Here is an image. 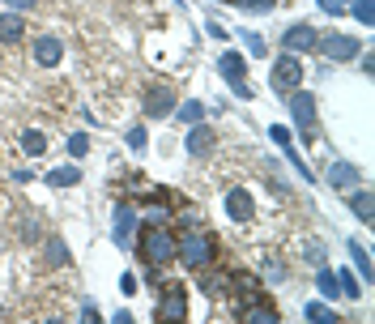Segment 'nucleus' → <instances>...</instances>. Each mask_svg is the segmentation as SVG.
<instances>
[{
  "instance_id": "obj_17",
  "label": "nucleus",
  "mask_w": 375,
  "mask_h": 324,
  "mask_svg": "<svg viewBox=\"0 0 375 324\" xmlns=\"http://www.w3.org/2000/svg\"><path fill=\"white\" fill-rule=\"evenodd\" d=\"M132 222H137V209H132V205H120V209H115V244H128Z\"/></svg>"
},
{
  "instance_id": "obj_8",
  "label": "nucleus",
  "mask_w": 375,
  "mask_h": 324,
  "mask_svg": "<svg viewBox=\"0 0 375 324\" xmlns=\"http://www.w3.org/2000/svg\"><path fill=\"white\" fill-rule=\"evenodd\" d=\"M188 316V295H184V286H162V295H158V320H184Z\"/></svg>"
},
{
  "instance_id": "obj_6",
  "label": "nucleus",
  "mask_w": 375,
  "mask_h": 324,
  "mask_svg": "<svg viewBox=\"0 0 375 324\" xmlns=\"http://www.w3.org/2000/svg\"><path fill=\"white\" fill-rule=\"evenodd\" d=\"M316 51H324L329 60H354V56H363V43H359V38H350V34L329 30V34H320V38H316Z\"/></svg>"
},
{
  "instance_id": "obj_19",
  "label": "nucleus",
  "mask_w": 375,
  "mask_h": 324,
  "mask_svg": "<svg viewBox=\"0 0 375 324\" xmlns=\"http://www.w3.org/2000/svg\"><path fill=\"white\" fill-rule=\"evenodd\" d=\"M21 154L43 158V154H47V137H43L38 128H26V132H21Z\"/></svg>"
},
{
  "instance_id": "obj_11",
  "label": "nucleus",
  "mask_w": 375,
  "mask_h": 324,
  "mask_svg": "<svg viewBox=\"0 0 375 324\" xmlns=\"http://www.w3.org/2000/svg\"><path fill=\"white\" fill-rule=\"evenodd\" d=\"M64 60V43L56 38V34H43V38H34V64H43V68H56Z\"/></svg>"
},
{
  "instance_id": "obj_28",
  "label": "nucleus",
  "mask_w": 375,
  "mask_h": 324,
  "mask_svg": "<svg viewBox=\"0 0 375 324\" xmlns=\"http://www.w3.org/2000/svg\"><path fill=\"white\" fill-rule=\"evenodd\" d=\"M303 261H307V265H316V269L324 265V248H320V239H312V244H303Z\"/></svg>"
},
{
  "instance_id": "obj_34",
  "label": "nucleus",
  "mask_w": 375,
  "mask_h": 324,
  "mask_svg": "<svg viewBox=\"0 0 375 324\" xmlns=\"http://www.w3.org/2000/svg\"><path fill=\"white\" fill-rule=\"evenodd\" d=\"M13 13H30V9H38V0H4Z\"/></svg>"
},
{
  "instance_id": "obj_21",
  "label": "nucleus",
  "mask_w": 375,
  "mask_h": 324,
  "mask_svg": "<svg viewBox=\"0 0 375 324\" xmlns=\"http://www.w3.org/2000/svg\"><path fill=\"white\" fill-rule=\"evenodd\" d=\"M350 252H354V265L363 269V278L371 282V252H367V244L363 239H350Z\"/></svg>"
},
{
  "instance_id": "obj_30",
  "label": "nucleus",
  "mask_w": 375,
  "mask_h": 324,
  "mask_svg": "<svg viewBox=\"0 0 375 324\" xmlns=\"http://www.w3.org/2000/svg\"><path fill=\"white\" fill-rule=\"evenodd\" d=\"M243 43H248V51H252V56H265V51H269L260 34H243Z\"/></svg>"
},
{
  "instance_id": "obj_23",
  "label": "nucleus",
  "mask_w": 375,
  "mask_h": 324,
  "mask_svg": "<svg viewBox=\"0 0 375 324\" xmlns=\"http://www.w3.org/2000/svg\"><path fill=\"white\" fill-rule=\"evenodd\" d=\"M303 316H307V320H320V324H333V320H337V312H333L329 303H307V308H303Z\"/></svg>"
},
{
  "instance_id": "obj_36",
  "label": "nucleus",
  "mask_w": 375,
  "mask_h": 324,
  "mask_svg": "<svg viewBox=\"0 0 375 324\" xmlns=\"http://www.w3.org/2000/svg\"><path fill=\"white\" fill-rule=\"evenodd\" d=\"M320 9H324V13H333V17H337V13H342V9H346V0H320Z\"/></svg>"
},
{
  "instance_id": "obj_22",
  "label": "nucleus",
  "mask_w": 375,
  "mask_h": 324,
  "mask_svg": "<svg viewBox=\"0 0 375 324\" xmlns=\"http://www.w3.org/2000/svg\"><path fill=\"white\" fill-rule=\"evenodd\" d=\"M316 286H320V295H324V299H337V295H342V282H337V273H329L324 265H320V278H316Z\"/></svg>"
},
{
  "instance_id": "obj_14",
  "label": "nucleus",
  "mask_w": 375,
  "mask_h": 324,
  "mask_svg": "<svg viewBox=\"0 0 375 324\" xmlns=\"http://www.w3.org/2000/svg\"><path fill=\"white\" fill-rule=\"evenodd\" d=\"M21 38H26V21H21V13H0V43L13 47V43H21Z\"/></svg>"
},
{
  "instance_id": "obj_18",
  "label": "nucleus",
  "mask_w": 375,
  "mask_h": 324,
  "mask_svg": "<svg viewBox=\"0 0 375 324\" xmlns=\"http://www.w3.org/2000/svg\"><path fill=\"white\" fill-rule=\"evenodd\" d=\"M350 209L359 214V222H375V209H371V192H363V188H350Z\"/></svg>"
},
{
  "instance_id": "obj_29",
  "label": "nucleus",
  "mask_w": 375,
  "mask_h": 324,
  "mask_svg": "<svg viewBox=\"0 0 375 324\" xmlns=\"http://www.w3.org/2000/svg\"><path fill=\"white\" fill-rule=\"evenodd\" d=\"M201 115H205L201 103H184V107H179V120H184V124H201Z\"/></svg>"
},
{
  "instance_id": "obj_35",
  "label": "nucleus",
  "mask_w": 375,
  "mask_h": 324,
  "mask_svg": "<svg viewBox=\"0 0 375 324\" xmlns=\"http://www.w3.org/2000/svg\"><path fill=\"white\" fill-rule=\"evenodd\" d=\"M120 291H124V295H137L141 286H137V278H132V273H124V278H120Z\"/></svg>"
},
{
  "instance_id": "obj_33",
  "label": "nucleus",
  "mask_w": 375,
  "mask_h": 324,
  "mask_svg": "<svg viewBox=\"0 0 375 324\" xmlns=\"http://www.w3.org/2000/svg\"><path fill=\"white\" fill-rule=\"evenodd\" d=\"M269 137H273L278 145H290V128H282V124H273V128H269Z\"/></svg>"
},
{
  "instance_id": "obj_1",
  "label": "nucleus",
  "mask_w": 375,
  "mask_h": 324,
  "mask_svg": "<svg viewBox=\"0 0 375 324\" xmlns=\"http://www.w3.org/2000/svg\"><path fill=\"white\" fill-rule=\"evenodd\" d=\"M218 248V239L209 235V231H201V222L196 226H184V235L175 239V261L184 265V269H205V265H213V252Z\"/></svg>"
},
{
  "instance_id": "obj_32",
  "label": "nucleus",
  "mask_w": 375,
  "mask_h": 324,
  "mask_svg": "<svg viewBox=\"0 0 375 324\" xmlns=\"http://www.w3.org/2000/svg\"><path fill=\"white\" fill-rule=\"evenodd\" d=\"M354 17H359V21H363V26H371V0H359V4H354Z\"/></svg>"
},
{
  "instance_id": "obj_4",
  "label": "nucleus",
  "mask_w": 375,
  "mask_h": 324,
  "mask_svg": "<svg viewBox=\"0 0 375 324\" xmlns=\"http://www.w3.org/2000/svg\"><path fill=\"white\" fill-rule=\"evenodd\" d=\"M269 81H273V90H282V94H290V90H299L303 85V64H299V56H278L273 60V68H269Z\"/></svg>"
},
{
  "instance_id": "obj_15",
  "label": "nucleus",
  "mask_w": 375,
  "mask_h": 324,
  "mask_svg": "<svg viewBox=\"0 0 375 324\" xmlns=\"http://www.w3.org/2000/svg\"><path fill=\"white\" fill-rule=\"evenodd\" d=\"M329 184L342 188V192L359 188V167H350V162H333V167H329Z\"/></svg>"
},
{
  "instance_id": "obj_9",
  "label": "nucleus",
  "mask_w": 375,
  "mask_h": 324,
  "mask_svg": "<svg viewBox=\"0 0 375 324\" xmlns=\"http://www.w3.org/2000/svg\"><path fill=\"white\" fill-rule=\"evenodd\" d=\"M196 273H201L196 286H201V295H205L209 303H218V299L231 295V273H226V269H209V265H205V269H196Z\"/></svg>"
},
{
  "instance_id": "obj_16",
  "label": "nucleus",
  "mask_w": 375,
  "mask_h": 324,
  "mask_svg": "<svg viewBox=\"0 0 375 324\" xmlns=\"http://www.w3.org/2000/svg\"><path fill=\"white\" fill-rule=\"evenodd\" d=\"M43 265H47V269H64V265H68V248H64L60 235L47 239V248H43Z\"/></svg>"
},
{
  "instance_id": "obj_7",
  "label": "nucleus",
  "mask_w": 375,
  "mask_h": 324,
  "mask_svg": "<svg viewBox=\"0 0 375 324\" xmlns=\"http://www.w3.org/2000/svg\"><path fill=\"white\" fill-rule=\"evenodd\" d=\"M316 38H320V30H312V21H295V26H286L282 47L290 56H299V51H316Z\"/></svg>"
},
{
  "instance_id": "obj_24",
  "label": "nucleus",
  "mask_w": 375,
  "mask_h": 324,
  "mask_svg": "<svg viewBox=\"0 0 375 324\" xmlns=\"http://www.w3.org/2000/svg\"><path fill=\"white\" fill-rule=\"evenodd\" d=\"M282 282H286V265L269 256V261H265V286H282Z\"/></svg>"
},
{
  "instance_id": "obj_2",
  "label": "nucleus",
  "mask_w": 375,
  "mask_h": 324,
  "mask_svg": "<svg viewBox=\"0 0 375 324\" xmlns=\"http://www.w3.org/2000/svg\"><path fill=\"white\" fill-rule=\"evenodd\" d=\"M137 252H141V261H145L149 269L171 265V261H175V231H171L167 222H149V226L141 231V239H137Z\"/></svg>"
},
{
  "instance_id": "obj_25",
  "label": "nucleus",
  "mask_w": 375,
  "mask_h": 324,
  "mask_svg": "<svg viewBox=\"0 0 375 324\" xmlns=\"http://www.w3.org/2000/svg\"><path fill=\"white\" fill-rule=\"evenodd\" d=\"M124 141H128V150H137V154H145V145H149V132H145V128H141V124H132V128H128V137H124Z\"/></svg>"
},
{
  "instance_id": "obj_31",
  "label": "nucleus",
  "mask_w": 375,
  "mask_h": 324,
  "mask_svg": "<svg viewBox=\"0 0 375 324\" xmlns=\"http://www.w3.org/2000/svg\"><path fill=\"white\" fill-rule=\"evenodd\" d=\"M21 235H26V239L34 244V239L43 235V222H34V218H26V222H21Z\"/></svg>"
},
{
  "instance_id": "obj_26",
  "label": "nucleus",
  "mask_w": 375,
  "mask_h": 324,
  "mask_svg": "<svg viewBox=\"0 0 375 324\" xmlns=\"http://www.w3.org/2000/svg\"><path fill=\"white\" fill-rule=\"evenodd\" d=\"M90 154V137L85 132H68V158H85Z\"/></svg>"
},
{
  "instance_id": "obj_27",
  "label": "nucleus",
  "mask_w": 375,
  "mask_h": 324,
  "mask_svg": "<svg viewBox=\"0 0 375 324\" xmlns=\"http://www.w3.org/2000/svg\"><path fill=\"white\" fill-rule=\"evenodd\" d=\"M337 282H342V295H346V299H359V295H363V286L354 282V273H350V269H342V273H337Z\"/></svg>"
},
{
  "instance_id": "obj_12",
  "label": "nucleus",
  "mask_w": 375,
  "mask_h": 324,
  "mask_svg": "<svg viewBox=\"0 0 375 324\" xmlns=\"http://www.w3.org/2000/svg\"><path fill=\"white\" fill-rule=\"evenodd\" d=\"M213 145H218L213 128H209V124H192V132H188V154H192V158H205Z\"/></svg>"
},
{
  "instance_id": "obj_20",
  "label": "nucleus",
  "mask_w": 375,
  "mask_h": 324,
  "mask_svg": "<svg viewBox=\"0 0 375 324\" xmlns=\"http://www.w3.org/2000/svg\"><path fill=\"white\" fill-rule=\"evenodd\" d=\"M47 184L51 188H73V184H81V171L68 162V167H56V171H47Z\"/></svg>"
},
{
  "instance_id": "obj_13",
  "label": "nucleus",
  "mask_w": 375,
  "mask_h": 324,
  "mask_svg": "<svg viewBox=\"0 0 375 324\" xmlns=\"http://www.w3.org/2000/svg\"><path fill=\"white\" fill-rule=\"evenodd\" d=\"M218 73H222L231 85H235V81H248V60H243L239 51H226V56L218 60Z\"/></svg>"
},
{
  "instance_id": "obj_3",
  "label": "nucleus",
  "mask_w": 375,
  "mask_h": 324,
  "mask_svg": "<svg viewBox=\"0 0 375 324\" xmlns=\"http://www.w3.org/2000/svg\"><path fill=\"white\" fill-rule=\"evenodd\" d=\"M286 107H290V115H295L299 137H303V141H312V137H316V98L299 85V90H290V94H286Z\"/></svg>"
},
{
  "instance_id": "obj_5",
  "label": "nucleus",
  "mask_w": 375,
  "mask_h": 324,
  "mask_svg": "<svg viewBox=\"0 0 375 324\" xmlns=\"http://www.w3.org/2000/svg\"><path fill=\"white\" fill-rule=\"evenodd\" d=\"M141 111H145L149 120H167V115H175V85L154 81V85L145 90V98H141Z\"/></svg>"
},
{
  "instance_id": "obj_10",
  "label": "nucleus",
  "mask_w": 375,
  "mask_h": 324,
  "mask_svg": "<svg viewBox=\"0 0 375 324\" xmlns=\"http://www.w3.org/2000/svg\"><path fill=\"white\" fill-rule=\"evenodd\" d=\"M226 218H231V222H239V226L256 218V201H252V192H248V188H231V192H226Z\"/></svg>"
}]
</instances>
